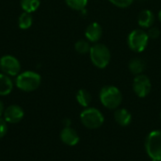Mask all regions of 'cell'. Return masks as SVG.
Segmentation results:
<instances>
[{
    "instance_id": "obj_12",
    "label": "cell",
    "mask_w": 161,
    "mask_h": 161,
    "mask_svg": "<svg viewBox=\"0 0 161 161\" xmlns=\"http://www.w3.org/2000/svg\"><path fill=\"white\" fill-rule=\"evenodd\" d=\"M138 22L142 28H150L155 23V15L150 9H143L139 15Z\"/></svg>"
},
{
    "instance_id": "obj_25",
    "label": "cell",
    "mask_w": 161,
    "mask_h": 161,
    "mask_svg": "<svg viewBox=\"0 0 161 161\" xmlns=\"http://www.w3.org/2000/svg\"><path fill=\"white\" fill-rule=\"evenodd\" d=\"M158 19H159V21L161 22V9L158 11Z\"/></svg>"
},
{
    "instance_id": "obj_13",
    "label": "cell",
    "mask_w": 161,
    "mask_h": 161,
    "mask_svg": "<svg viewBox=\"0 0 161 161\" xmlns=\"http://www.w3.org/2000/svg\"><path fill=\"white\" fill-rule=\"evenodd\" d=\"M114 119L121 126H127L132 121V115L125 108H118L114 113Z\"/></svg>"
},
{
    "instance_id": "obj_21",
    "label": "cell",
    "mask_w": 161,
    "mask_h": 161,
    "mask_svg": "<svg viewBox=\"0 0 161 161\" xmlns=\"http://www.w3.org/2000/svg\"><path fill=\"white\" fill-rule=\"evenodd\" d=\"M108 1L118 8H128L130 5H132L135 0H108Z\"/></svg>"
},
{
    "instance_id": "obj_22",
    "label": "cell",
    "mask_w": 161,
    "mask_h": 161,
    "mask_svg": "<svg viewBox=\"0 0 161 161\" xmlns=\"http://www.w3.org/2000/svg\"><path fill=\"white\" fill-rule=\"evenodd\" d=\"M147 34H148V37L149 39H158L159 36H160V30L158 27H156V26H152L149 28V30L147 31Z\"/></svg>"
},
{
    "instance_id": "obj_9",
    "label": "cell",
    "mask_w": 161,
    "mask_h": 161,
    "mask_svg": "<svg viewBox=\"0 0 161 161\" xmlns=\"http://www.w3.org/2000/svg\"><path fill=\"white\" fill-rule=\"evenodd\" d=\"M3 116L7 123L16 124L24 118V110L17 105H11L5 109Z\"/></svg>"
},
{
    "instance_id": "obj_8",
    "label": "cell",
    "mask_w": 161,
    "mask_h": 161,
    "mask_svg": "<svg viewBox=\"0 0 161 161\" xmlns=\"http://www.w3.org/2000/svg\"><path fill=\"white\" fill-rule=\"evenodd\" d=\"M0 69L5 75L14 76L20 74L21 64L15 57L6 55L0 58Z\"/></svg>"
},
{
    "instance_id": "obj_20",
    "label": "cell",
    "mask_w": 161,
    "mask_h": 161,
    "mask_svg": "<svg viewBox=\"0 0 161 161\" xmlns=\"http://www.w3.org/2000/svg\"><path fill=\"white\" fill-rule=\"evenodd\" d=\"M67 6L75 10H83L87 4L88 0H65Z\"/></svg>"
},
{
    "instance_id": "obj_26",
    "label": "cell",
    "mask_w": 161,
    "mask_h": 161,
    "mask_svg": "<svg viewBox=\"0 0 161 161\" xmlns=\"http://www.w3.org/2000/svg\"><path fill=\"white\" fill-rule=\"evenodd\" d=\"M160 117H161V114H160Z\"/></svg>"
},
{
    "instance_id": "obj_1",
    "label": "cell",
    "mask_w": 161,
    "mask_h": 161,
    "mask_svg": "<svg viewBox=\"0 0 161 161\" xmlns=\"http://www.w3.org/2000/svg\"><path fill=\"white\" fill-rule=\"evenodd\" d=\"M100 101L108 109H116L123 102V94L115 86H105L100 91Z\"/></svg>"
},
{
    "instance_id": "obj_7",
    "label": "cell",
    "mask_w": 161,
    "mask_h": 161,
    "mask_svg": "<svg viewBox=\"0 0 161 161\" xmlns=\"http://www.w3.org/2000/svg\"><path fill=\"white\" fill-rule=\"evenodd\" d=\"M152 90V83L150 78L143 75H138L133 80V91L137 96L143 98L146 97Z\"/></svg>"
},
{
    "instance_id": "obj_6",
    "label": "cell",
    "mask_w": 161,
    "mask_h": 161,
    "mask_svg": "<svg viewBox=\"0 0 161 161\" xmlns=\"http://www.w3.org/2000/svg\"><path fill=\"white\" fill-rule=\"evenodd\" d=\"M149 40L150 39L146 31L143 29H134L127 37V44L132 51L141 53L147 47Z\"/></svg>"
},
{
    "instance_id": "obj_10",
    "label": "cell",
    "mask_w": 161,
    "mask_h": 161,
    "mask_svg": "<svg viewBox=\"0 0 161 161\" xmlns=\"http://www.w3.org/2000/svg\"><path fill=\"white\" fill-rule=\"evenodd\" d=\"M60 140L66 145L75 146L79 142V136L75 129L70 126H66L60 132Z\"/></svg>"
},
{
    "instance_id": "obj_24",
    "label": "cell",
    "mask_w": 161,
    "mask_h": 161,
    "mask_svg": "<svg viewBox=\"0 0 161 161\" xmlns=\"http://www.w3.org/2000/svg\"><path fill=\"white\" fill-rule=\"evenodd\" d=\"M4 111H5L4 104L2 103V101H0V117L4 114Z\"/></svg>"
},
{
    "instance_id": "obj_2",
    "label": "cell",
    "mask_w": 161,
    "mask_h": 161,
    "mask_svg": "<svg viewBox=\"0 0 161 161\" xmlns=\"http://www.w3.org/2000/svg\"><path fill=\"white\" fill-rule=\"evenodd\" d=\"M90 58L95 67L104 69L110 62L111 54L107 45L103 43H95L91 47Z\"/></svg>"
},
{
    "instance_id": "obj_3",
    "label": "cell",
    "mask_w": 161,
    "mask_h": 161,
    "mask_svg": "<svg viewBox=\"0 0 161 161\" xmlns=\"http://www.w3.org/2000/svg\"><path fill=\"white\" fill-rule=\"evenodd\" d=\"M41 75L32 71H25L17 75L16 86L24 92H33L41 85Z\"/></svg>"
},
{
    "instance_id": "obj_5",
    "label": "cell",
    "mask_w": 161,
    "mask_h": 161,
    "mask_svg": "<svg viewBox=\"0 0 161 161\" xmlns=\"http://www.w3.org/2000/svg\"><path fill=\"white\" fill-rule=\"evenodd\" d=\"M80 120L84 126L90 129L99 128L105 121L102 112L95 108H86L80 114Z\"/></svg>"
},
{
    "instance_id": "obj_14",
    "label": "cell",
    "mask_w": 161,
    "mask_h": 161,
    "mask_svg": "<svg viewBox=\"0 0 161 161\" xmlns=\"http://www.w3.org/2000/svg\"><path fill=\"white\" fill-rule=\"evenodd\" d=\"M13 83L11 79L5 74H0V95H8L11 92Z\"/></svg>"
},
{
    "instance_id": "obj_16",
    "label": "cell",
    "mask_w": 161,
    "mask_h": 161,
    "mask_svg": "<svg viewBox=\"0 0 161 161\" xmlns=\"http://www.w3.org/2000/svg\"><path fill=\"white\" fill-rule=\"evenodd\" d=\"M76 101L81 107L88 108L92 102V95L87 90L81 89L76 93Z\"/></svg>"
},
{
    "instance_id": "obj_11",
    "label": "cell",
    "mask_w": 161,
    "mask_h": 161,
    "mask_svg": "<svg viewBox=\"0 0 161 161\" xmlns=\"http://www.w3.org/2000/svg\"><path fill=\"white\" fill-rule=\"evenodd\" d=\"M102 34H103L102 26L96 22L90 24L85 31V36L87 40L92 42H97L101 39Z\"/></svg>"
},
{
    "instance_id": "obj_23",
    "label": "cell",
    "mask_w": 161,
    "mask_h": 161,
    "mask_svg": "<svg viewBox=\"0 0 161 161\" xmlns=\"http://www.w3.org/2000/svg\"><path fill=\"white\" fill-rule=\"evenodd\" d=\"M8 131V126H7V122L0 117V139L3 138Z\"/></svg>"
},
{
    "instance_id": "obj_4",
    "label": "cell",
    "mask_w": 161,
    "mask_h": 161,
    "mask_svg": "<svg viewBox=\"0 0 161 161\" xmlns=\"http://www.w3.org/2000/svg\"><path fill=\"white\" fill-rule=\"evenodd\" d=\"M145 149L152 160L161 161V130H154L148 134Z\"/></svg>"
},
{
    "instance_id": "obj_18",
    "label": "cell",
    "mask_w": 161,
    "mask_h": 161,
    "mask_svg": "<svg viewBox=\"0 0 161 161\" xmlns=\"http://www.w3.org/2000/svg\"><path fill=\"white\" fill-rule=\"evenodd\" d=\"M41 0H21V7L25 12L32 13L40 7Z\"/></svg>"
},
{
    "instance_id": "obj_15",
    "label": "cell",
    "mask_w": 161,
    "mask_h": 161,
    "mask_svg": "<svg viewBox=\"0 0 161 161\" xmlns=\"http://www.w3.org/2000/svg\"><path fill=\"white\" fill-rule=\"evenodd\" d=\"M145 67H146L145 62L143 61V59H142L140 58H135L131 59L128 64L129 71L135 75L142 74V72L145 70Z\"/></svg>"
},
{
    "instance_id": "obj_19",
    "label": "cell",
    "mask_w": 161,
    "mask_h": 161,
    "mask_svg": "<svg viewBox=\"0 0 161 161\" xmlns=\"http://www.w3.org/2000/svg\"><path fill=\"white\" fill-rule=\"evenodd\" d=\"M91 45H90V42L86 40H79L75 42V51L79 54H87V53H90V50H91Z\"/></svg>"
},
{
    "instance_id": "obj_17",
    "label": "cell",
    "mask_w": 161,
    "mask_h": 161,
    "mask_svg": "<svg viewBox=\"0 0 161 161\" xmlns=\"http://www.w3.org/2000/svg\"><path fill=\"white\" fill-rule=\"evenodd\" d=\"M33 23V17L31 13L24 11L18 19V25L21 29H27L32 25Z\"/></svg>"
}]
</instances>
